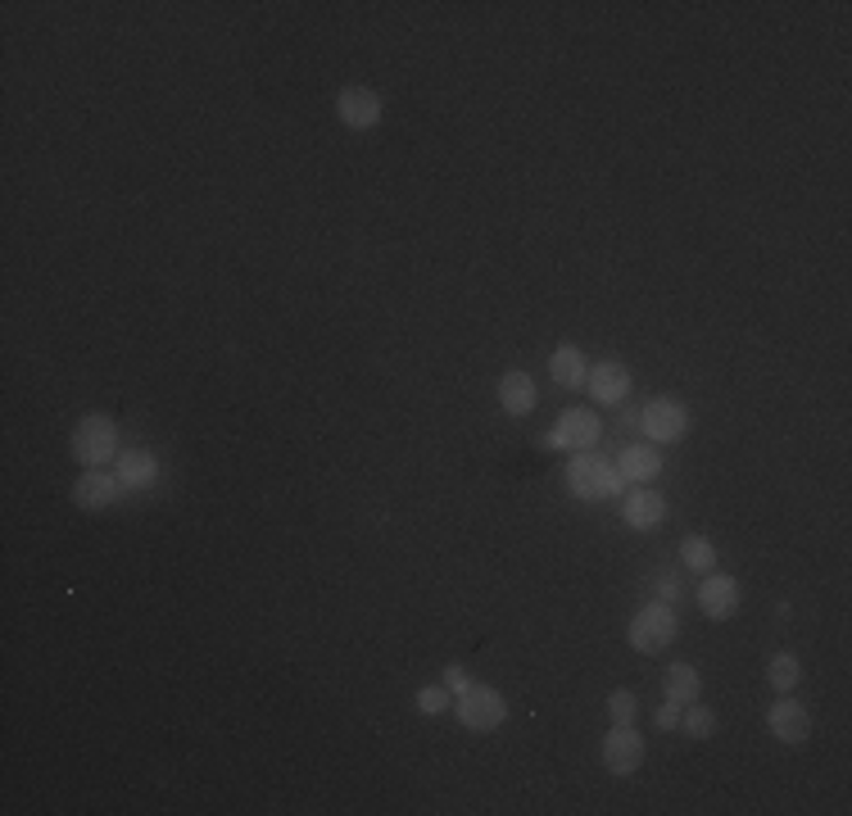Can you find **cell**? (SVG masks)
<instances>
[{
    "label": "cell",
    "instance_id": "cb8c5ba5",
    "mask_svg": "<svg viewBox=\"0 0 852 816\" xmlns=\"http://www.w3.org/2000/svg\"><path fill=\"white\" fill-rule=\"evenodd\" d=\"M654 726H658V730H675V726H680V703L667 699V703L654 712Z\"/></svg>",
    "mask_w": 852,
    "mask_h": 816
},
{
    "label": "cell",
    "instance_id": "3957f363",
    "mask_svg": "<svg viewBox=\"0 0 852 816\" xmlns=\"http://www.w3.org/2000/svg\"><path fill=\"white\" fill-rule=\"evenodd\" d=\"M680 622H675V608L671 603H644L635 617H631V649L635 654H662L667 644L675 639Z\"/></svg>",
    "mask_w": 852,
    "mask_h": 816
},
{
    "label": "cell",
    "instance_id": "7a4b0ae2",
    "mask_svg": "<svg viewBox=\"0 0 852 816\" xmlns=\"http://www.w3.org/2000/svg\"><path fill=\"white\" fill-rule=\"evenodd\" d=\"M73 458L82 467H105L114 454H118V422L105 418V413H87L78 427H73Z\"/></svg>",
    "mask_w": 852,
    "mask_h": 816
},
{
    "label": "cell",
    "instance_id": "5b68a950",
    "mask_svg": "<svg viewBox=\"0 0 852 816\" xmlns=\"http://www.w3.org/2000/svg\"><path fill=\"white\" fill-rule=\"evenodd\" d=\"M639 431H644V440H654V445H671V440L690 431V408L680 399H667V395L649 399L639 413Z\"/></svg>",
    "mask_w": 852,
    "mask_h": 816
},
{
    "label": "cell",
    "instance_id": "277c9868",
    "mask_svg": "<svg viewBox=\"0 0 852 816\" xmlns=\"http://www.w3.org/2000/svg\"><path fill=\"white\" fill-rule=\"evenodd\" d=\"M599 431L603 422L590 413V408H567V413L554 422V431L544 435L549 450H571V454H590L599 445Z\"/></svg>",
    "mask_w": 852,
    "mask_h": 816
},
{
    "label": "cell",
    "instance_id": "ac0fdd59",
    "mask_svg": "<svg viewBox=\"0 0 852 816\" xmlns=\"http://www.w3.org/2000/svg\"><path fill=\"white\" fill-rule=\"evenodd\" d=\"M698 690H703L698 667H690V662H671V671H667V699L685 707V703L698 699Z\"/></svg>",
    "mask_w": 852,
    "mask_h": 816
},
{
    "label": "cell",
    "instance_id": "7c38bea8",
    "mask_svg": "<svg viewBox=\"0 0 852 816\" xmlns=\"http://www.w3.org/2000/svg\"><path fill=\"white\" fill-rule=\"evenodd\" d=\"M662 518H667V499H662L658 490H649V486L631 490L626 503H622V522H626L631 531H658Z\"/></svg>",
    "mask_w": 852,
    "mask_h": 816
},
{
    "label": "cell",
    "instance_id": "e0dca14e",
    "mask_svg": "<svg viewBox=\"0 0 852 816\" xmlns=\"http://www.w3.org/2000/svg\"><path fill=\"white\" fill-rule=\"evenodd\" d=\"M549 372H554V382L563 390H576V386H586L590 377V367H586V354L576 350V345H558L554 359H549Z\"/></svg>",
    "mask_w": 852,
    "mask_h": 816
},
{
    "label": "cell",
    "instance_id": "ffe728a7",
    "mask_svg": "<svg viewBox=\"0 0 852 816\" xmlns=\"http://www.w3.org/2000/svg\"><path fill=\"white\" fill-rule=\"evenodd\" d=\"M680 558H685V567L694 571H717V544H712L707 535H685L680 540Z\"/></svg>",
    "mask_w": 852,
    "mask_h": 816
},
{
    "label": "cell",
    "instance_id": "52a82bcc",
    "mask_svg": "<svg viewBox=\"0 0 852 816\" xmlns=\"http://www.w3.org/2000/svg\"><path fill=\"white\" fill-rule=\"evenodd\" d=\"M382 95L372 91V87H345L336 95V114H340V123H345L350 132H372L382 123Z\"/></svg>",
    "mask_w": 852,
    "mask_h": 816
},
{
    "label": "cell",
    "instance_id": "d4e9b609",
    "mask_svg": "<svg viewBox=\"0 0 852 816\" xmlns=\"http://www.w3.org/2000/svg\"><path fill=\"white\" fill-rule=\"evenodd\" d=\"M467 685H472V680H467V676H463V671H458V667H450V671H445V690H450V694H454V699H458V694H463V690H467Z\"/></svg>",
    "mask_w": 852,
    "mask_h": 816
},
{
    "label": "cell",
    "instance_id": "9a60e30c",
    "mask_svg": "<svg viewBox=\"0 0 852 816\" xmlns=\"http://www.w3.org/2000/svg\"><path fill=\"white\" fill-rule=\"evenodd\" d=\"M118 486L123 490H150L155 481H159V458L150 454V450H127L123 458H118Z\"/></svg>",
    "mask_w": 852,
    "mask_h": 816
},
{
    "label": "cell",
    "instance_id": "8fae6325",
    "mask_svg": "<svg viewBox=\"0 0 852 816\" xmlns=\"http://www.w3.org/2000/svg\"><path fill=\"white\" fill-rule=\"evenodd\" d=\"M766 726H771V735H775L780 744H803V739L811 735V717H807V707H803L798 699H789V694L771 703Z\"/></svg>",
    "mask_w": 852,
    "mask_h": 816
},
{
    "label": "cell",
    "instance_id": "484cf974",
    "mask_svg": "<svg viewBox=\"0 0 852 816\" xmlns=\"http://www.w3.org/2000/svg\"><path fill=\"white\" fill-rule=\"evenodd\" d=\"M658 599L662 603H675L680 599V581H675V576H662V581H658Z\"/></svg>",
    "mask_w": 852,
    "mask_h": 816
},
{
    "label": "cell",
    "instance_id": "2e32d148",
    "mask_svg": "<svg viewBox=\"0 0 852 816\" xmlns=\"http://www.w3.org/2000/svg\"><path fill=\"white\" fill-rule=\"evenodd\" d=\"M617 472L626 476V481H654V476L662 472V454H658V445H644V440H639V445H626L622 450V458H617Z\"/></svg>",
    "mask_w": 852,
    "mask_h": 816
},
{
    "label": "cell",
    "instance_id": "d6986e66",
    "mask_svg": "<svg viewBox=\"0 0 852 816\" xmlns=\"http://www.w3.org/2000/svg\"><path fill=\"white\" fill-rule=\"evenodd\" d=\"M798 676H803V667H798V654H775L771 662H766V680H771V690L775 694H794V685H798Z\"/></svg>",
    "mask_w": 852,
    "mask_h": 816
},
{
    "label": "cell",
    "instance_id": "4fadbf2b",
    "mask_svg": "<svg viewBox=\"0 0 852 816\" xmlns=\"http://www.w3.org/2000/svg\"><path fill=\"white\" fill-rule=\"evenodd\" d=\"M535 399H539L535 395V382L526 377L522 367H508L503 377H499V408H503L508 418H526L531 408H535Z\"/></svg>",
    "mask_w": 852,
    "mask_h": 816
},
{
    "label": "cell",
    "instance_id": "5bb4252c",
    "mask_svg": "<svg viewBox=\"0 0 852 816\" xmlns=\"http://www.w3.org/2000/svg\"><path fill=\"white\" fill-rule=\"evenodd\" d=\"M586 386H590V395L599 399V404H622L626 395H631V372L622 367V363H599V367H590V377H586Z\"/></svg>",
    "mask_w": 852,
    "mask_h": 816
},
{
    "label": "cell",
    "instance_id": "9c48e42d",
    "mask_svg": "<svg viewBox=\"0 0 852 816\" xmlns=\"http://www.w3.org/2000/svg\"><path fill=\"white\" fill-rule=\"evenodd\" d=\"M739 581L735 576H722V571H707L703 576V586H698V608H703V617L712 622H730L735 612H739Z\"/></svg>",
    "mask_w": 852,
    "mask_h": 816
},
{
    "label": "cell",
    "instance_id": "6da1fadb",
    "mask_svg": "<svg viewBox=\"0 0 852 816\" xmlns=\"http://www.w3.org/2000/svg\"><path fill=\"white\" fill-rule=\"evenodd\" d=\"M567 490L586 503H599V499H617L626 490V476L617 472V463H603L594 454H576L571 467H567Z\"/></svg>",
    "mask_w": 852,
    "mask_h": 816
},
{
    "label": "cell",
    "instance_id": "8992f818",
    "mask_svg": "<svg viewBox=\"0 0 852 816\" xmlns=\"http://www.w3.org/2000/svg\"><path fill=\"white\" fill-rule=\"evenodd\" d=\"M503 717H508V703H503L499 690L476 685L472 680V685L458 694V722L467 730H495V726H503Z\"/></svg>",
    "mask_w": 852,
    "mask_h": 816
},
{
    "label": "cell",
    "instance_id": "44dd1931",
    "mask_svg": "<svg viewBox=\"0 0 852 816\" xmlns=\"http://www.w3.org/2000/svg\"><path fill=\"white\" fill-rule=\"evenodd\" d=\"M680 722H685V735H690V739H707L712 730H717V712L703 707V703L694 699V703H685V717H680Z\"/></svg>",
    "mask_w": 852,
    "mask_h": 816
},
{
    "label": "cell",
    "instance_id": "ba28073f",
    "mask_svg": "<svg viewBox=\"0 0 852 816\" xmlns=\"http://www.w3.org/2000/svg\"><path fill=\"white\" fill-rule=\"evenodd\" d=\"M603 767L612 775H635L644 767V735H635L631 726H612L603 735Z\"/></svg>",
    "mask_w": 852,
    "mask_h": 816
},
{
    "label": "cell",
    "instance_id": "7402d4cb",
    "mask_svg": "<svg viewBox=\"0 0 852 816\" xmlns=\"http://www.w3.org/2000/svg\"><path fill=\"white\" fill-rule=\"evenodd\" d=\"M450 690L445 685H422L418 690V712H422V717H440V712H445L450 707Z\"/></svg>",
    "mask_w": 852,
    "mask_h": 816
},
{
    "label": "cell",
    "instance_id": "603a6c76",
    "mask_svg": "<svg viewBox=\"0 0 852 816\" xmlns=\"http://www.w3.org/2000/svg\"><path fill=\"white\" fill-rule=\"evenodd\" d=\"M607 712H612V722H617V726H631L635 712H639V703H635L631 690H612V694H607Z\"/></svg>",
    "mask_w": 852,
    "mask_h": 816
},
{
    "label": "cell",
    "instance_id": "30bf717a",
    "mask_svg": "<svg viewBox=\"0 0 852 816\" xmlns=\"http://www.w3.org/2000/svg\"><path fill=\"white\" fill-rule=\"evenodd\" d=\"M118 476L114 472H105V467H87L78 481H73V503L78 508H87V513H100V508H110L114 499H118Z\"/></svg>",
    "mask_w": 852,
    "mask_h": 816
}]
</instances>
